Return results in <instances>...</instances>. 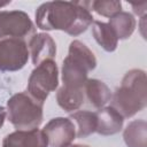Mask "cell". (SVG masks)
Instances as JSON below:
<instances>
[{
  "label": "cell",
  "mask_w": 147,
  "mask_h": 147,
  "mask_svg": "<svg viewBox=\"0 0 147 147\" xmlns=\"http://www.w3.org/2000/svg\"><path fill=\"white\" fill-rule=\"evenodd\" d=\"M37 28L45 31L60 30L77 37L93 23L90 1H47L36 10Z\"/></svg>",
  "instance_id": "cell-1"
},
{
  "label": "cell",
  "mask_w": 147,
  "mask_h": 147,
  "mask_svg": "<svg viewBox=\"0 0 147 147\" xmlns=\"http://www.w3.org/2000/svg\"><path fill=\"white\" fill-rule=\"evenodd\" d=\"M111 107L123 118L133 117L147 105V79L141 69L129 70L111 96Z\"/></svg>",
  "instance_id": "cell-2"
},
{
  "label": "cell",
  "mask_w": 147,
  "mask_h": 147,
  "mask_svg": "<svg viewBox=\"0 0 147 147\" xmlns=\"http://www.w3.org/2000/svg\"><path fill=\"white\" fill-rule=\"evenodd\" d=\"M96 67V59L93 52L80 40H72L69 45L68 55L62 63L63 86L84 88L88 79V72Z\"/></svg>",
  "instance_id": "cell-3"
},
{
  "label": "cell",
  "mask_w": 147,
  "mask_h": 147,
  "mask_svg": "<svg viewBox=\"0 0 147 147\" xmlns=\"http://www.w3.org/2000/svg\"><path fill=\"white\" fill-rule=\"evenodd\" d=\"M7 116L16 130L38 129L42 123L44 102L34 99L28 91L15 93L7 101Z\"/></svg>",
  "instance_id": "cell-4"
},
{
  "label": "cell",
  "mask_w": 147,
  "mask_h": 147,
  "mask_svg": "<svg viewBox=\"0 0 147 147\" xmlns=\"http://www.w3.org/2000/svg\"><path fill=\"white\" fill-rule=\"evenodd\" d=\"M59 86V69L54 60H47L36 65L31 71L26 91L34 99L45 102L49 93Z\"/></svg>",
  "instance_id": "cell-5"
},
{
  "label": "cell",
  "mask_w": 147,
  "mask_h": 147,
  "mask_svg": "<svg viewBox=\"0 0 147 147\" xmlns=\"http://www.w3.org/2000/svg\"><path fill=\"white\" fill-rule=\"evenodd\" d=\"M29 48L24 39H0V72L18 71L29 61Z\"/></svg>",
  "instance_id": "cell-6"
},
{
  "label": "cell",
  "mask_w": 147,
  "mask_h": 147,
  "mask_svg": "<svg viewBox=\"0 0 147 147\" xmlns=\"http://www.w3.org/2000/svg\"><path fill=\"white\" fill-rule=\"evenodd\" d=\"M36 26L23 10H0V39L33 36Z\"/></svg>",
  "instance_id": "cell-7"
},
{
  "label": "cell",
  "mask_w": 147,
  "mask_h": 147,
  "mask_svg": "<svg viewBox=\"0 0 147 147\" xmlns=\"http://www.w3.org/2000/svg\"><path fill=\"white\" fill-rule=\"evenodd\" d=\"M42 132L51 147H68L76 139V127L69 117L52 118L44 126Z\"/></svg>",
  "instance_id": "cell-8"
},
{
  "label": "cell",
  "mask_w": 147,
  "mask_h": 147,
  "mask_svg": "<svg viewBox=\"0 0 147 147\" xmlns=\"http://www.w3.org/2000/svg\"><path fill=\"white\" fill-rule=\"evenodd\" d=\"M28 48L34 65L47 60H54L56 55V44L52 36L46 32L34 33L29 40Z\"/></svg>",
  "instance_id": "cell-9"
},
{
  "label": "cell",
  "mask_w": 147,
  "mask_h": 147,
  "mask_svg": "<svg viewBox=\"0 0 147 147\" xmlns=\"http://www.w3.org/2000/svg\"><path fill=\"white\" fill-rule=\"evenodd\" d=\"M2 147H48V140L39 129L16 130L3 138Z\"/></svg>",
  "instance_id": "cell-10"
},
{
  "label": "cell",
  "mask_w": 147,
  "mask_h": 147,
  "mask_svg": "<svg viewBox=\"0 0 147 147\" xmlns=\"http://www.w3.org/2000/svg\"><path fill=\"white\" fill-rule=\"evenodd\" d=\"M95 114L98 118L96 133L101 136H113L123 129L124 118L111 106L102 107Z\"/></svg>",
  "instance_id": "cell-11"
},
{
  "label": "cell",
  "mask_w": 147,
  "mask_h": 147,
  "mask_svg": "<svg viewBox=\"0 0 147 147\" xmlns=\"http://www.w3.org/2000/svg\"><path fill=\"white\" fill-rule=\"evenodd\" d=\"M84 94L94 108H102L111 100L113 93L108 85L100 79H87L84 85Z\"/></svg>",
  "instance_id": "cell-12"
},
{
  "label": "cell",
  "mask_w": 147,
  "mask_h": 147,
  "mask_svg": "<svg viewBox=\"0 0 147 147\" xmlns=\"http://www.w3.org/2000/svg\"><path fill=\"white\" fill-rule=\"evenodd\" d=\"M84 100H85L84 88H74L62 85L56 92L57 105L64 111L68 113L79 109L83 106Z\"/></svg>",
  "instance_id": "cell-13"
},
{
  "label": "cell",
  "mask_w": 147,
  "mask_h": 147,
  "mask_svg": "<svg viewBox=\"0 0 147 147\" xmlns=\"http://www.w3.org/2000/svg\"><path fill=\"white\" fill-rule=\"evenodd\" d=\"M123 139L127 147H147V123L145 119L131 121L123 131Z\"/></svg>",
  "instance_id": "cell-14"
},
{
  "label": "cell",
  "mask_w": 147,
  "mask_h": 147,
  "mask_svg": "<svg viewBox=\"0 0 147 147\" xmlns=\"http://www.w3.org/2000/svg\"><path fill=\"white\" fill-rule=\"evenodd\" d=\"M76 127V137L86 138L96 131L98 118L94 111L90 110H78L74 111L69 117Z\"/></svg>",
  "instance_id": "cell-15"
},
{
  "label": "cell",
  "mask_w": 147,
  "mask_h": 147,
  "mask_svg": "<svg viewBox=\"0 0 147 147\" xmlns=\"http://www.w3.org/2000/svg\"><path fill=\"white\" fill-rule=\"evenodd\" d=\"M108 24L114 30L118 40H125L129 39L134 32L137 21L131 13L122 10L118 14L110 17Z\"/></svg>",
  "instance_id": "cell-16"
},
{
  "label": "cell",
  "mask_w": 147,
  "mask_h": 147,
  "mask_svg": "<svg viewBox=\"0 0 147 147\" xmlns=\"http://www.w3.org/2000/svg\"><path fill=\"white\" fill-rule=\"evenodd\" d=\"M92 34L95 41L108 53L116 51L118 45V39L108 23L101 21H93L92 23Z\"/></svg>",
  "instance_id": "cell-17"
},
{
  "label": "cell",
  "mask_w": 147,
  "mask_h": 147,
  "mask_svg": "<svg viewBox=\"0 0 147 147\" xmlns=\"http://www.w3.org/2000/svg\"><path fill=\"white\" fill-rule=\"evenodd\" d=\"M90 7L96 14L109 18L122 11V2L117 0H95L90 2Z\"/></svg>",
  "instance_id": "cell-18"
},
{
  "label": "cell",
  "mask_w": 147,
  "mask_h": 147,
  "mask_svg": "<svg viewBox=\"0 0 147 147\" xmlns=\"http://www.w3.org/2000/svg\"><path fill=\"white\" fill-rule=\"evenodd\" d=\"M131 7L133 8V13L137 14L138 16H145L146 15V7L147 3L146 2H141V3H131Z\"/></svg>",
  "instance_id": "cell-19"
},
{
  "label": "cell",
  "mask_w": 147,
  "mask_h": 147,
  "mask_svg": "<svg viewBox=\"0 0 147 147\" xmlns=\"http://www.w3.org/2000/svg\"><path fill=\"white\" fill-rule=\"evenodd\" d=\"M6 116H7V110L5 107L0 106V129L2 127L5 121H6Z\"/></svg>",
  "instance_id": "cell-20"
},
{
  "label": "cell",
  "mask_w": 147,
  "mask_h": 147,
  "mask_svg": "<svg viewBox=\"0 0 147 147\" xmlns=\"http://www.w3.org/2000/svg\"><path fill=\"white\" fill-rule=\"evenodd\" d=\"M9 3H10V0H9V1H0V8L7 6V5H9Z\"/></svg>",
  "instance_id": "cell-21"
},
{
  "label": "cell",
  "mask_w": 147,
  "mask_h": 147,
  "mask_svg": "<svg viewBox=\"0 0 147 147\" xmlns=\"http://www.w3.org/2000/svg\"><path fill=\"white\" fill-rule=\"evenodd\" d=\"M70 147H90V146H87V145H82V144H74V145H71Z\"/></svg>",
  "instance_id": "cell-22"
}]
</instances>
